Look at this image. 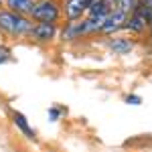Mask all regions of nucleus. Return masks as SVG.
<instances>
[{
  "instance_id": "1",
  "label": "nucleus",
  "mask_w": 152,
  "mask_h": 152,
  "mask_svg": "<svg viewBox=\"0 0 152 152\" xmlns=\"http://www.w3.org/2000/svg\"><path fill=\"white\" fill-rule=\"evenodd\" d=\"M0 31L8 33V35L24 37V35H31L33 23H31L26 16L14 14V12H10V10H0Z\"/></svg>"
},
{
  "instance_id": "2",
  "label": "nucleus",
  "mask_w": 152,
  "mask_h": 152,
  "mask_svg": "<svg viewBox=\"0 0 152 152\" xmlns=\"http://www.w3.org/2000/svg\"><path fill=\"white\" fill-rule=\"evenodd\" d=\"M28 16H33L39 23H57L59 18V6L53 0H43V2H35L33 10Z\"/></svg>"
},
{
  "instance_id": "3",
  "label": "nucleus",
  "mask_w": 152,
  "mask_h": 152,
  "mask_svg": "<svg viewBox=\"0 0 152 152\" xmlns=\"http://www.w3.org/2000/svg\"><path fill=\"white\" fill-rule=\"evenodd\" d=\"M55 35H57V24L55 23H37L33 24V31H31V37L35 41H41V43L53 41Z\"/></svg>"
},
{
  "instance_id": "4",
  "label": "nucleus",
  "mask_w": 152,
  "mask_h": 152,
  "mask_svg": "<svg viewBox=\"0 0 152 152\" xmlns=\"http://www.w3.org/2000/svg\"><path fill=\"white\" fill-rule=\"evenodd\" d=\"M126 20H128V14L116 8L112 14H107L104 26H102V33H104V35H112L118 28H124V23H126Z\"/></svg>"
},
{
  "instance_id": "5",
  "label": "nucleus",
  "mask_w": 152,
  "mask_h": 152,
  "mask_svg": "<svg viewBox=\"0 0 152 152\" xmlns=\"http://www.w3.org/2000/svg\"><path fill=\"white\" fill-rule=\"evenodd\" d=\"M89 4H91V0H67L65 2V14H67V18L69 20L81 18L83 12H87Z\"/></svg>"
},
{
  "instance_id": "6",
  "label": "nucleus",
  "mask_w": 152,
  "mask_h": 152,
  "mask_svg": "<svg viewBox=\"0 0 152 152\" xmlns=\"http://www.w3.org/2000/svg\"><path fill=\"white\" fill-rule=\"evenodd\" d=\"M107 47L116 55H126V53H130L134 49V43L130 39H124V37H114V39L107 41Z\"/></svg>"
},
{
  "instance_id": "7",
  "label": "nucleus",
  "mask_w": 152,
  "mask_h": 152,
  "mask_svg": "<svg viewBox=\"0 0 152 152\" xmlns=\"http://www.w3.org/2000/svg\"><path fill=\"white\" fill-rule=\"evenodd\" d=\"M6 6H8V10L14 12V14L26 16V14H31V10H33L35 0H6Z\"/></svg>"
},
{
  "instance_id": "8",
  "label": "nucleus",
  "mask_w": 152,
  "mask_h": 152,
  "mask_svg": "<svg viewBox=\"0 0 152 152\" xmlns=\"http://www.w3.org/2000/svg\"><path fill=\"white\" fill-rule=\"evenodd\" d=\"M81 35H85V26H83V20H81V23H77V20H71V23L65 26V31H63V39H67V41L79 39Z\"/></svg>"
},
{
  "instance_id": "9",
  "label": "nucleus",
  "mask_w": 152,
  "mask_h": 152,
  "mask_svg": "<svg viewBox=\"0 0 152 152\" xmlns=\"http://www.w3.org/2000/svg\"><path fill=\"white\" fill-rule=\"evenodd\" d=\"M12 122H14V126L20 130V132H23L26 138H35V130L28 126L26 118H24L23 114H20V112H14V114H12Z\"/></svg>"
},
{
  "instance_id": "10",
  "label": "nucleus",
  "mask_w": 152,
  "mask_h": 152,
  "mask_svg": "<svg viewBox=\"0 0 152 152\" xmlns=\"http://www.w3.org/2000/svg\"><path fill=\"white\" fill-rule=\"evenodd\" d=\"M146 18H142V16H138V14H132L128 20L124 23V28H128V31H132V33H142L144 28H146Z\"/></svg>"
},
{
  "instance_id": "11",
  "label": "nucleus",
  "mask_w": 152,
  "mask_h": 152,
  "mask_svg": "<svg viewBox=\"0 0 152 152\" xmlns=\"http://www.w3.org/2000/svg\"><path fill=\"white\" fill-rule=\"evenodd\" d=\"M136 6H138V0H118L116 2V8L122 12H126V14H130V12L136 10Z\"/></svg>"
},
{
  "instance_id": "12",
  "label": "nucleus",
  "mask_w": 152,
  "mask_h": 152,
  "mask_svg": "<svg viewBox=\"0 0 152 152\" xmlns=\"http://www.w3.org/2000/svg\"><path fill=\"white\" fill-rule=\"evenodd\" d=\"M8 59H10V51H8L6 47H0V65L6 63Z\"/></svg>"
},
{
  "instance_id": "13",
  "label": "nucleus",
  "mask_w": 152,
  "mask_h": 152,
  "mask_svg": "<svg viewBox=\"0 0 152 152\" xmlns=\"http://www.w3.org/2000/svg\"><path fill=\"white\" fill-rule=\"evenodd\" d=\"M126 102H128V104H132V105H138V104H142V99L138 97V95H128V97H126Z\"/></svg>"
},
{
  "instance_id": "14",
  "label": "nucleus",
  "mask_w": 152,
  "mask_h": 152,
  "mask_svg": "<svg viewBox=\"0 0 152 152\" xmlns=\"http://www.w3.org/2000/svg\"><path fill=\"white\" fill-rule=\"evenodd\" d=\"M138 4H140V6H144L146 10L152 12V0H138Z\"/></svg>"
},
{
  "instance_id": "15",
  "label": "nucleus",
  "mask_w": 152,
  "mask_h": 152,
  "mask_svg": "<svg viewBox=\"0 0 152 152\" xmlns=\"http://www.w3.org/2000/svg\"><path fill=\"white\" fill-rule=\"evenodd\" d=\"M49 114H51V118H53V120H57V118H59V112H57V110H51Z\"/></svg>"
},
{
  "instance_id": "16",
  "label": "nucleus",
  "mask_w": 152,
  "mask_h": 152,
  "mask_svg": "<svg viewBox=\"0 0 152 152\" xmlns=\"http://www.w3.org/2000/svg\"><path fill=\"white\" fill-rule=\"evenodd\" d=\"M148 23H150V24H152V14H150V20H148Z\"/></svg>"
},
{
  "instance_id": "17",
  "label": "nucleus",
  "mask_w": 152,
  "mask_h": 152,
  "mask_svg": "<svg viewBox=\"0 0 152 152\" xmlns=\"http://www.w3.org/2000/svg\"><path fill=\"white\" fill-rule=\"evenodd\" d=\"M0 4H2V0H0Z\"/></svg>"
},
{
  "instance_id": "18",
  "label": "nucleus",
  "mask_w": 152,
  "mask_h": 152,
  "mask_svg": "<svg viewBox=\"0 0 152 152\" xmlns=\"http://www.w3.org/2000/svg\"><path fill=\"white\" fill-rule=\"evenodd\" d=\"M114 2H118V0H114Z\"/></svg>"
}]
</instances>
